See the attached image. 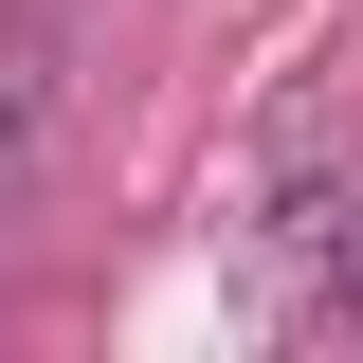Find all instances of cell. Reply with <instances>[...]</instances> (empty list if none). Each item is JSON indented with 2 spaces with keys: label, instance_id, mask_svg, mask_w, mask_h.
Masks as SVG:
<instances>
[{
  "label": "cell",
  "instance_id": "cell-1",
  "mask_svg": "<svg viewBox=\"0 0 363 363\" xmlns=\"http://www.w3.org/2000/svg\"><path fill=\"white\" fill-rule=\"evenodd\" d=\"M55 91H73V18L18 0V18H0V218L37 200V164H55Z\"/></svg>",
  "mask_w": 363,
  "mask_h": 363
}]
</instances>
